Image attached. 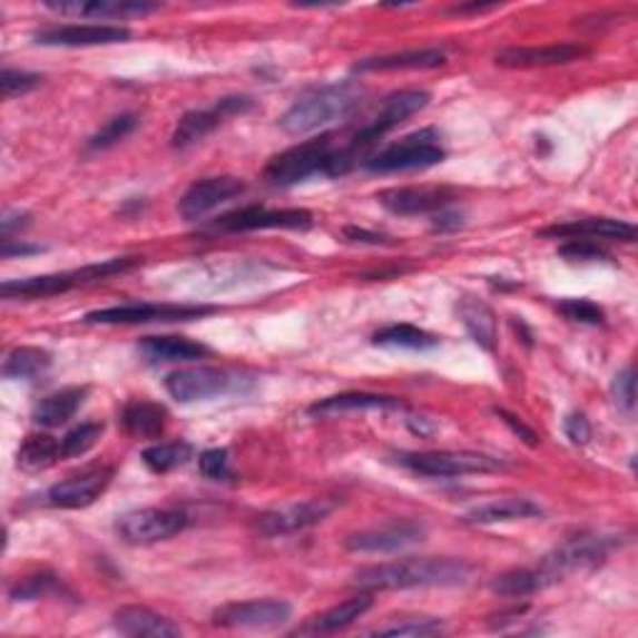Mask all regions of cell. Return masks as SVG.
I'll return each mask as SVG.
<instances>
[{
  "label": "cell",
  "mask_w": 638,
  "mask_h": 638,
  "mask_svg": "<svg viewBox=\"0 0 638 638\" xmlns=\"http://www.w3.org/2000/svg\"><path fill=\"white\" fill-rule=\"evenodd\" d=\"M474 567L454 557H410L374 563L354 573V583L370 591L426 589V586H462L472 579Z\"/></svg>",
  "instance_id": "obj_1"
},
{
  "label": "cell",
  "mask_w": 638,
  "mask_h": 638,
  "mask_svg": "<svg viewBox=\"0 0 638 638\" xmlns=\"http://www.w3.org/2000/svg\"><path fill=\"white\" fill-rule=\"evenodd\" d=\"M364 90L354 80L330 82L310 90L307 96L292 102L289 110L279 118V128L287 135H307L315 132L324 125L350 118L360 108Z\"/></svg>",
  "instance_id": "obj_2"
},
{
  "label": "cell",
  "mask_w": 638,
  "mask_h": 638,
  "mask_svg": "<svg viewBox=\"0 0 638 638\" xmlns=\"http://www.w3.org/2000/svg\"><path fill=\"white\" fill-rule=\"evenodd\" d=\"M140 263H143L140 257H112V259H106V263L86 265L80 269H70V272H56V275L8 279L0 285V295H3V300L56 297V295H62V292L86 287V285H92V282H102L112 275H120V272H128L132 267H138Z\"/></svg>",
  "instance_id": "obj_3"
},
{
  "label": "cell",
  "mask_w": 638,
  "mask_h": 638,
  "mask_svg": "<svg viewBox=\"0 0 638 638\" xmlns=\"http://www.w3.org/2000/svg\"><path fill=\"white\" fill-rule=\"evenodd\" d=\"M332 155L334 140L330 132L300 145H292V148L275 155V158L267 163L265 180L272 187H292L310 180V177L315 175H327Z\"/></svg>",
  "instance_id": "obj_4"
},
{
  "label": "cell",
  "mask_w": 638,
  "mask_h": 638,
  "mask_svg": "<svg viewBox=\"0 0 638 638\" xmlns=\"http://www.w3.org/2000/svg\"><path fill=\"white\" fill-rule=\"evenodd\" d=\"M446 153L439 143V132L434 128L416 130L412 135H404L402 140L386 145L380 153L370 155V160L364 163L370 173H406V170H426L444 163Z\"/></svg>",
  "instance_id": "obj_5"
},
{
  "label": "cell",
  "mask_w": 638,
  "mask_h": 638,
  "mask_svg": "<svg viewBox=\"0 0 638 638\" xmlns=\"http://www.w3.org/2000/svg\"><path fill=\"white\" fill-rule=\"evenodd\" d=\"M611 547L614 541L609 537H599V533H579V537L567 539L561 547L547 553V557L537 563V571L541 573L543 586H551L577 571L596 569L606 557H609Z\"/></svg>",
  "instance_id": "obj_6"
},
{
  "label": "cell",
  "mask_w": 638,
  "mask_h": 638,
  "mask_svg": "<svg viewBox=\"0 0 638 638\" xmlns=\"http://www.w3.org/2000/svg\"><path fill=\"white\" fill-rule=\"evenodd\" d=\"M410 472L429 479H452L467 474L504 472L507 462L481 452H406L396 457Z\"/></svg>",
  "instance_id": "obj_7"
},
{
  "label": "cell",
  "mask_w": 638,
  "mask_h": 638,
  "mask_svg": "<svg viewBox=\"0 0 638 638\" xmlns=\"http://www.w3.org/2000/svg\"><path fill=\"white\" fill-rule=\"evenodd\" d=\"M239 374L219 367H187V370H175L167 374L165 390L167 394L177 400L180 404H193V402H205L213 400V396H223L239 390Z\"/></svg>",
  "instance_id": "obj_8"
},
{
  "label": "cell",
  "mask_w": 638,
  "mask_h": 638,
  "mask_svg": "<svg viewBox=\"0 0 638 638\" xmlns=\"http://www.w3.org/2000/svg\"><path fill=\"white\" fill-rule=\"evenodd\" d=\"M255 108V100L247 98V96H229L217 100L215 106L210 108H197L185 112L180 122H177V128L173 132V148L175 150H187L197 145L200 140H205L207 135L213 130H217L219 125L227 122L229 118H235V115H245Z\"/></svg>",
  "instance_id": "obj_9"
},
{
  "label": "cell",
  "mask_w": 638,
  "mask_h": 638,
  "mask_svg": "<svg viewBox=\"0 0 638 638\" xmlns=\"http://www.w3.org/2000/svg\"><path fill=\"white\" fill-rule=\"evenodd\" d=\"M187 527V517L175 509H138L128 511L118 519L115 531L120 533L125 543L135 547H148V543L167 541Z\"/></svg>",
  "instance_id": "obj_10"
},
{
  "label": "cell",
  "mask_w": 638,
  "mask_h": 638,
  "mask_svg": "<svg viewBox=\"0 0 638 638\" xmlns=\"http://www.w3.org/2000/svg\"><path fill=\"white\" fill-rule=\"evenodd\" d=\"M215 307L205 305H148V302H130L106 310L88 312V324H148V322H187L213 315Z\"/></svg>",
  "instance_id": "obj_11"
},
{
  "label": "cell",
  "mask_w": 638,
  "mask_h": 638,
  "mask_svg": "<svg viewBox=\"0 0 638 638\" xmlns=\"http://www.w3.org/2000/svg\"><path fill=\"white\" fill-rule=\"evenodd\" d=\"M292 606L279 599H253V601H235L225 603L213 611V624L219 629H277L289 621Z\"/></svg>",
  "instance_id": "obj_12"
},
{
  "label": "cell",
  "mask_w": 638,
  "mask_h": 638,
  "mask_svg": "<svg viewBox=\"0 0 638 638\" xmlns=\"http://www.w3.org/2000/svg\"><path fill=\"white\" fill-rule=\"evenodd\" d=\"M315 217L310 210H300V207H292V210H269L263 205H249L243 210L227 213L223 217H217L210 225V229L217 233H249V229H310Z\"/></svg>",
  "instance_id": "obj_13"
},
{
  "label": "cell",
  "mask_w": 638,
  "mask_h": 638,
  "mask_svg": "<svg viewBox=\"0 0 638 638\" xmlns=\"http://www.w3.org/2000/svg\"><path fill=\"white\" fill-rule=\"evenodd\" d=\"M115 469L108 464H92L82 472L72 474L68 479L58 481L48 489V504L56 509H86L106 494L108 487L112 484Z\"/></svg>",
  "instance_id": "obj_14"
},
{
  "label": "cell",
  "mask_w": 638,
  "mask_h": 638,
  "mask_svg": "<svg viewBox=\"0 0 638 638\" xmlns=\"http://www.w3.org/2000/svg\"><path fill=\"white\" fill-rule=\"evenodd\" d=\"M334 507L337 504H334L332 499H310V501H302V504L272 509L255 519V531L259 533V537H267V539L305 531L327 519L334 511Z\"/></svg>",
  "instance_id": "obj_15"
},
{
  "label": "cell",
  "mask_w": 638,
  "mask_h": 638,
  "mask_svg": "<svg viewBox=\"0 0 638 638\" xmlns=\"http://www.w3.org/2000/svg\"><path fill=\"white\" fill-rule=\"evenodd\" d=\"M426 527L420 521H392L384 527H372L364 531H354L344 539V549L354 553H394L414 543L424 541Z\"/></svg>",
  "instance_id": "obj_16"
},
{
  "label": "cell",
  "mask_w": 638,
  "mask_h": 638,
  "mask_svg": "<svg viewBox=\"0 0 638 638\" xmlns=\"http://www.w3.org/2000/svg\"><path fill=\"white\" fill-rule=\"evenodd\" d=\"M247 185L233 175H219V177H205V180H197L195 185L187 187V193L180 197V205H177V213L187 223H195V219H203L207 213L217 210L219 205H225L235 197L245 195Z\"/></svg>",
  "instance_id": "obj_17"
},
{
  "label": "cell",
  "mask_w": 638,
  "mask_h": 638,
  "mask_svg": "<svg viewBox=\"0 0 638 638\" xmlns=\"http://www.w3.org/2000/svg\"><path fill=\"white\" fill-rule=\"evenodd\" d=\"M376 200L392 215L414 217L446 210V207H452V203L457 200V195L454 190H449V187H390V190H382L376 195Z\"/></svg>",
  "instance_id": "obj_18"
},
{
  "label": "cell",
  "mask_w": 638,
  "mask_h": 638,
  "mask_svg": "<svg viewBox=\"0 0 638 638\" xmlns=\"http://www.w3.org/2000/svg\"><path fill=\"white\" fill-rule=\"evenodd\" d=\"M38 46L50 48H92L130 40L132 33L120 26H48L33 33Z\"/></svg>",
  "instance_id": "obj_19"
},
{
  "label": "cell",
  "mask_w": 638,
  "mask_h": 638,
  "mask_svg": "<svg viewBox=\"0 0 638 638\" xmlns=\"http://www.w3.org/2000/svg\"><path fill=\"white\" fill-rule=\"evenodd\" d=\"M48 10L66 18H88V20H130L145 18L160 10L158 3H145V0H46Z\"/></svg>",
  "instance_id": "obj_20"
},
{
  "label": "cell",
  "mask_w": 638,
  "mask_h": 638,
  "mask_svg": "<svg viewBox=\"0 0 638 638\" xmlns=\"http://www.w3.org/2000/svg\"><path fill=\"white\" fill-rule=\"evenodd\" d=\"M591 50L581 43H557L541 48H507L497 53V66L501 68H549L569 66L589 56Z\"/></svg>",
  "instance_id": "obj_21"
},
{
  "label": "cell",
  "mask_w": 638,
  "mask_h": 638,
  "mask_svg": "<svg viewBox=\"0 0 638 638\" xmlns=\"http://www.w3.org/2000/svg\"><path fill=\"white\" fill-rule=\"evenodd\" d=\"M539 235L551 239H593V243L596 239H621V243H634L636 227L631 223H624V219L589 217L543 227Z\"/></svg>",
  "instance_id": "obj_22"
},
{
  "label": "cell",
  "mask_w": 638,
  "mask_h": 638,
  "mask_svg": "<svg viewBox=\"0 0 638 638\" xmlns=\"http://www.w3.org/2000/svg\"><path fill=\"white\" fill-rule=\"evenodd\" d=\"M112 626L115 631L132 638H175L183 634L180 626L167 619V616L148 609V606H122V609L115 611Z\"/></svg>",
  "instance_id": "obj_23"
},
{
  "label": "cell",
  "mask_w": 638,
  "mask_h": 638,
  "mask_svg": "<svg viewBox=\"0 0 638 638\" xmlns=\"http://www.w3.org/2000/svg\"><path fill=\"white\" fill-rule=\"evenodd\" d=\"M404 412L406 404L396 396H384V394H367V392H344L327 396V400H320L310 406L312 416H337V414H350V412Z\"/></svg>",
  "instance_id": "obj_24"
},
{
  "label": "cell",
  "mask_w": 638,
  "mask_h": 638,
  "mask_svg": "<svg viewBox=\"0 0 638 638\" xmlns=\"http://www.w3.org/2000/svg\"><path fill=\"white\" fill-rule=\"evenodd\" d=\"M446 62V53L439 48L404 50V53L376 56L354 62V72H392V70H432Z\"/></svg>",
  "instance_id": "obj_25"
},
{
  "label": "cell",
  "mask_w": 638,
  "mask_h": 638,
  "mask_svg": "<svg viewBox=\"0 0 638 638\" xmlns=\"http://www.w3.org/2000/svg\"><path fill=\"white\" fill-rule=\"evenodd\" d=\"M541 514L543 511L537 501H531L527 497H504L467 511L464 521L467 524H504V521L537 519Z\"/></svg>",
  "instance_id": "obj_26"
},
{
  "label": "cell",
  "mask_w": 638,
  "mask_h": 638,
  "mask_svg": "<svg viewBox=\"0 0 638 638\" xmlns=\"http://www.w3.org/2000/svg\"><path fill=\"white\" fill-rule=\"evenodd\" d=\"M370 609H372V596H354V599L332 606V609H327L320 616H312L305 626H300L297 634L302 636L337 634L342 629H347V626H352L357 619H362V616Z\"/></svg>",
  "instance_id": "obj_27"
},
{
  "label": "cell",
  "mask_w": 638,
  "mask_h": 638,
  "mask_svg": "<svg viewBox=\"0 0 638 638\" xmlns=\"http://www.w3.org/2000/svg\"><path fill=\"white\" fill-rule=\"evenodd\" d=\"M88 394V386H68V390L48 394L33 410V422L43 429H58L68 424L80 412V406L86 404Z\"/></svg>",
  "instance_id": "obj_28"
},
{
  "label": "cell",
  "mask_w": 638,
  "mask_h": 638,
  "mask_svg": "<svg viewBox=\"0 0 638 638\" xmlns=\"http://www.w3.org/2000/svg\"><path fill=\"white\" fill-rule=\"evenodd\" d=\"M459 317L481 350L494 352L497 350V334H499V322L494 310H491L484 300L477 297H462L457 305Z\"/></svg>",
  "instance_id": "obj_29"
},
{
  "label": "cell",
  "mask_w": 638,
  "mask_h": 638,
  "mask_svg": "<svg viewBox=\"0 0 638 638\" xmlns=\"http://www.w3.org/2000/svg\"><path fill=\"white\" fill-rule=\"evenodd\" d=\"M165 406L150 400H132L122 406L120 414L125 432L135 439H158L165 429Z\"/></svg>",
  "instance_id": "obj_30"
},
{
  "label": "cell",
  "mask_w": 638,
  "mask_h": 638,
  "mask_svg": "<svg viewBox=\"0 0 638 638\" xmlns=\"http://www.w3.org/2000/svg\"><path fill=\"white\" fill-rule=\"evenodd\" d=\"M140 352L150 362H193L210 354L205 344L187 337H175V334H165V337H145L140 342Z\"/></svg>",
  "instance_id": "obj_31"
},
{
  "label": "cell",
  "mask_w": 638,
  "mask_h": 638,
  "mask_svg": "<svg viewBox=\"0 0 638 638\" xmlns=\"http://www.w3.org/2000/svg\"><path fill=\"white\" fill-rule=\"evenodd\" d=\"M372 344L386 350H412V352H424L439 347V340L432 332L414 327V324H390V327H382L380 332H374Z\"/></svg>",
  "instance_id": "obj_32"
},
{
  "label": "cell",
  "mask_w": 638,
  "mask_h": 638,
  "mask_svg": "<svg viewBox=\"0 0 638 638\" xmlns=\"http://www.w3.org/2000/svg\"><path fill=\"white\" fill-rule=\"evenodd\" d=\"M62 459V449L56 436L50 434H28L18 449V467L23 472H46Z\"/></svg>",
  "instance_id": "obj_33"
},
{
  "label": "cell",
  "mask_w": 638,
  "mask_h": 638,
  "mask_svg": "<svg viewBox=\"0 0 638 638\" xmlns=\"http://www.w3.org/2000/svg\"><path fill=\"white\" fill-rule=\"evenodd\" d=\"M50 364H53V357H50V352H46V350H40V347H16L6 357L3 376H6V380L28 382V380H36V376L48 372Z\"/></svg>",
  "instance_id": "obj_34"
},
{
  "label": "cell",
  "mask_w": 638,
  "mask_h": 638,
  "mask_svg": "<svg viewBox=\"0 0 638 638\" xmlns=\"http://www.w3.org/2000/svg\"><path fill=\"white\" fill-rule=\"evenodd\" d=\"M543 589H547V586H543L537 567L509 569L491 581V591L497 596H504V599H527V596H533Z\"/></svg>",
  "instance_id": "obj_35"
},
{
  "label": "cell",
  "mask_w": 638,
  "mask_h": 638,
  "mask_svg": "<svg viewBox=\"0 0 638 638\" xmlns=\"http://www.w3.org/2000/svg\"><path fill=\"white\" fill-rule=\"evenodd\" d=\"M193 459V444L190 442H163L153 444L143 452V464L150 469L153 474H170L177 467H185Z\"/></svg>",
  "instance_id": "obj_36"
},
{
  "label": "cell",
  "mask_w": 638,
  "mask_h": 638,
  "mask_svg": "<svg viewBox=\"0 0 638 638\" xmlns=\"http://www.w3.org/2000/svg\"><path fill=\"white\" fill-rule=\"evenodd\" d=\"M138 122H140L138 115H132V112L115 115L112 120L102 125V128L88 140L86 145L88 153H102V150L115 148V145L122 143L135 128H138Z\"/></svg>",
  "instance_id": "obj_37"
},
{
  "label": "cell",
  "mask_w": 638,
  "mask_h": 638,
  "mask_svg": "<svg viewBox=\"0 0 638 638\" xmlns=\"http://www.w3.org/2000/svg\"><path fill=\"white\" fill-rule=\"evenodd\" d=\"M62 591L60 579L56 573H48V571H40V573H30V577L20 579L18 583L10 586V599L13 601H38V599H46L50 593H58Z\"/></svg>",
  "instance_id": "obj_38"
},
{
  "label": "cell",
  "mask_w": 638,
  "mask_h": 638,
  "mask_svg": "<svg viewBox=\"0 0 638 638\" xmlns=\"http://www.w3.org/2000/svg\"><path fill=\"white\" fill-rule=\"evenodd\" d=\"M106 432V424L102 422H82L78 426H72L70 432L62 436L60 449H62V459H72V457H82L88 454L92 446L98 444V439Z\"/></svg>",
  "instance_id": "obj_39"
},
{
  "label": "cell",
  "mask_w": 638,
  "mask_h": 638,
  "mask_svg": "<svg viewBox=\"0 0 638 638\" xmlns=\"http://www.w3.org/2000/svg\"><path fill=\"white\" fill-rule=\"evenodd\" d=\"M442 631H444V624L439 619H432V616H410V619L376 626L372 634L376 636H436Z\"/></svg>",
  "instance_id": "obj_40"
},
{
  "label": "cell",
  "mask_w": 638,
  "mask_h": 638,
  "mask_svg": "<svg viewBox=\"0 0 638 638\" xmlns=\"http://www.w3.org/2000/svg\"><path fill=\"white\" fill-rule=\"evenodd\" d=\"M557 310L561 312L563 317H567L569 322H579V324H603L606 315H603V310L596 305V302L591 300H586V297H569V300H561Z\"/></svg>",
  "instance_id": "obj_41"
},
{
  "label": "cell",
  "mask_w": 638,
  "mask_h": 638,
  "mask_svg": "<svg viewBox=\"0 0 638 638\" xmlns=\"http://www.w3.org/2000/svg\"><path fill=\"white\" fill-rule=\"evenodd\" d=\"M559 255L567 263H606L609 259V253L596 245L593 239H569L559 247Z\"/></svg>",
  "instance_id": "obj_42"
},
{
  "label": "cell",
  "mask_w": 638,
  "mask_h": 638,
  "mask_svg": "<svg viewBox=\"0 0 638 638\" xmlns=\"http://www.w3.org/2000/svg\"><path fill=\"white\" fill-rule=\"evenodd\" d=\"M40 76L36 72H26V70H13V68H6L0 72V92H3V98L10 100L16 96H26V92L36 90L40 86Z\"/></svg>",
  "instance_id": "obj_43"
},
{
  "label": "cell",
  "mask_w": 638,
  "mask_h": 638,
  "mask_svg": "<svg viewBox=\"0 0 638 638\" xmlns=\"http://www.w3.org/2000/svg\"><path fill=\"white\" fill-rule=\"evenodd\" d=\"M200 474L210 481H227L233 477V469H229V454L227 449H207L200 454Z\"/></svg>",
  "instance_id": "obj_44"
},
{
  "label": "cell",
  "mask_w": 638,
  "mask_h": 638,
  "mask_svg": "<svg viewBox=\"0 0 638 638\" xmlns=\"http://www.w3.org/2000/svg\"><path fill=\"white\" fill-rule=\"evenodd\" d=\"M611 392H614L616 404H619L624 412H634V404H636V374H634V367H626L624 372L616 374Z\"/></svg>",
  "instance_id": "obj_45"
},
{
  "label": "cell",
  "mask_w": 638,
  "mask_h": 638,
  "mask_svg": "<svg viewBox=\"0 0 638 638\" xmlns=\"http://www.w3.org/2000/svg\"><path fill=\"white\" fill-rule=\"evenodd\" d=\"M563 432H567L571 444L583 446V444H589V439H591V424L581 412H573L567 416V422H563Z\"/></svg>",
  "instance_id": "obj_46"
},
{
  "label": "cell",
  "mask_w": 638,
  "mask_h": 638,
  "mask_svg": "<svg viewBox=\"0 0 638 638\" xmlns=\"http://www.w3.org/2000/svg\"><path fill=\"white\" fill-rule=\"evenodd\" d=\"M494 414H497L499 420L504 422V424L511 429V432H514V434H517V436L521 439V442H524L527 446H531V449H533V446H539V434L533 432L531 426H527L524 422H521L517 414H511V412H507V410H494Z\"/></svg>",
  "instance_id": "obj_47"
},
{
  "label": "cell",
  "mask_w": 638,
  "mask_h": 638,
  "mask_svg": "<svg viewBox=\"0 0 638 638\" xmlns=\"http://www.w3.org/2000/svg\"><path fill=\"white\" fill-rule=\"evenodd\" d=\"M38 253H43V247H40V245H28V243H23V239H3V245H0V257H3V259L38 255Z\"/></svg>",
  "instance_id": "obj_48"
},
{
  "label": "cell",
  "mask_w": 638,
  "mask_h": 638,
  "mask_svg": "<svg viewBox=\"0 0 638 638\" xmlns=\"http://www.w3.org/2000/svg\"><path fill=\"white\" fill-rule=\"evenodd\" d=\"M28 219L30 217L26 213H6L3 219H0V233H3V239H10L16 229L28 227Z\"/></svg>",
  "instance_id": "obj_49"
},
{
  "label": "cell",
  "mask_w": 638,
  "mask_h": 638,
  "mask_svg": "<svg viewBox=\"0 0 638 638\" xmlns=\"http://www.w3.org/2000/svg\"><path fill=\"white\" fill-rule=\"evenodd\" d=\"M462 219H464L462 213H452L446 207V210L434 215V227L439 229V233H446V229H459L462 227Z\"/></svg>",
  "instance_id": "obj_50"
},
{
  "label": "cell",
  "mask_w": 638,
  "mask_h": 638,
  "mask_svg": "<svg viewBox=\"0 0 638 638\" xmlns=\"http://www.w3.org/2000/svg\"><path fill=\"white\" fill-rule=\"evenodd\" d=\"M344 235L357 239V243H370V245H382L384 237L376 235V233H367V229H360V227H347L344 229Z\"/></svg>",
  "instance_id": "obj_51"
},
{
  "label": "cell",
  "mask_w": 638,
  "mask_h": 638,
  "mask_svg": "<svg viewBox=\"0 0 638 638\" xmlns=\"http://www.w3.org/2000/svg\"><path fill=\"white\" fill-rule=\"evenodd\" d=\"M497 3H467V6H454L449 13L454 16H467V13H489V10H497Z\"/></svg>",
  "instance_id": "obj_52"
}]
</instances>
